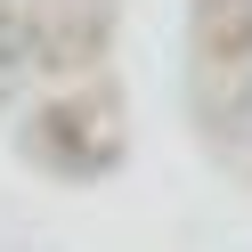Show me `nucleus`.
I'll return each mask as SVG.
<instances>
[{
    "instance_id": "obj_1",
    "label": "nucleus",
    "mask_w": 252,
    "mask_h": 252,
    "mask_svg": "<svg viewBox=\"0 0 252 252\" xmlns=\"http://www.w3.org/2000/svg\"><path fill=\"white\" fill-rule=\"evenodd\" d=\"M228 114H236V130L252 138V41H244V73H236V106Z\"/></svg>"
}]
</instances>
